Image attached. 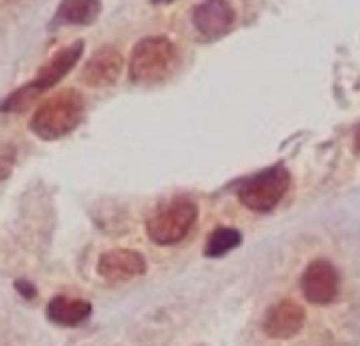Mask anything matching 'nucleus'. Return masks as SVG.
<instances>
[{
    "mask_svg": "<svg viewBox=\"0 0 360 346\" xmlns=\"http://www.w3.org/2000/svg\"><path fill=\"white\" fill-rule=\"evenodd\" d=\"M84 116L82 95L74 89H65L49 97L32 116L30 129L42 140H57L78 127Z\"/></svg>",
    "mask_w": 360,
    "mask_h": 346,
    "instance_id": "1",
    "label": "nucleus"
},
{
    "mask_svg": "<svg viewBox=\"0 0 360 346\" xmlns=\"http://www.w3.org/2000/svg\"><path fill=\"white\" fill-rule=\"evenodd\" d=\"M177 66V49L167 36L141 38L129 59V76L137 85H156L171 76Z\"/></svg>",
    "mask_w": 360,
    "mask_h": 346,
    "instance_id": "2",
    "label": "nucleus"
},
{
    "mask_svg": "<svg viewBox=\"0 0 360 346\" xmlns=\"http://www.w3.org/2000/svg\"><path fill=\"white\" fill-rule=\"evenodd\" d=\"M198 218L196 203L190 199H173L158 207L146 222L148 239L156 245H175L188 237Z\"/></svg>",
    "mask_w": 360,
    "mask_h": 346,
    "instance_id": "3",
    "label": "nucleus"
},
{
    "mask_svg": "<svg viewBox=\"0 0 360 346\" xmlns=\"http://www.w3.org/2000/svg\"><path fill=\"white\" fill-rule=\"evenodd\" d=\"M289 186H291L289 171L283 165H276L247 180L238 190V199L247 209L257 214H268L283 201Z\"/></svg>",
    "mask_w": 360,
    "mask_h": 346,
    "instance_id": "4",
    "label": "nucleus"
},
{
    "mask_svg": "<svg viewBox=\"0 0 360 346\" xmlns=\"http://www.w3.org/2000/svg\"><path fill=\"white\" fill-rule=\"evenodd\" d=\"M340 283H342V279H340L338 268L329 260L319 258L312 264H308V268L304 271L300 288L310 304L327 307L338 298Z\"/></svg>",
    "mask_w": 360,
    "mask_h": 346,
    "instance_id": "5",
    "label": "nucleus"
},
{
    "mask_svg": "<svg viewBox=\"0 0 360 346\" xmlns=\"http://www.w3.org/2000/svg\"><path fill=\"white\" fill-rule=\"evenodd\" d=\"M194 27L205 38H221L236 21V11L230 0H202L192 13Z\"/></svg>",
    "mask_w": 360,
    "mask_h": 346,
    "instance_id": "6",
    "label": "nucleus"
},
{
    "mask_svg": "<svg viewBox=\"0 0 360 346\" xmlns=\"http://www.w3.org/2000/svg\"><path fill=\"white\" fill-rule=\"evenodd\" d=\"M122 66H124V59H122L120 51L105 44L89 57V61L84 63V68L80 72V80L93 89L110 87L118 80Z\"/></svg>",
    "mask_w": 360,
    "mask_h": 346,
    "instance_id": "7",
    "label": "nucleus"
},
{
    "mask_svg": "<svg viewBox=\"0 0 360 346\" xmlns=\"http://www.w3.org/2000/svg\"><path fill=\"white\" fill-rule=\"evenodd\" d=\"M306 323V313L300 304L291 300H281L278 304L270 307L262 321V330L272 340H289L302 332Z\"/></svg>",
    "mask_w": 360,
    "mask_h": 346,
    "instance_id": "8",
    "label": "nucleus"
},
{
    "mask_svg": "<svg viewBox=\"0 0 360 346\" xmlns=\"http://www.w3.org/2000/svg\"><path fill=\"white\" fill-rule=\"evenodd\" d=\"M82 51H84V42H82V40H76V42L63 47L61 51H57V53L40 68V72L36 74V78H34V82H32L30 89L42 91V89H49V87L57 85V82H59V80L78 63Z\"/></svg>",
    "mask_w": 360,
    "mask_h": 346,
    "instance_id": "9",
    "label": "nucleus"
},
{
    "mask_svg": "<svg viewBox=\"0 0 360 346\" xmlns=\"http://www.w3.org/2000/svg\"><path fill=\"white\" fill-rule=\"evenodd\" d=\"M97 273L103 279H112V281L133 279V277L146 273V260L137 252L114 249V252H108L101 256V260L97 264Z\"/></svg>",
    "mask_w": 360,
    "mask_h": 346,
    "instance_id": "10",
    "label": "nucleus"
},
{
    "mask_svg": "<svg viewBox=\"0 0 360 346\" xmlns=\"http://www.w3.org/2000/svg\"><path fill=\"white\" fill-rule=\"evenodd\" d=\"M101 13L99 0H63L57 11V21L74 23V25H89Z\"/></svg>",
    "mask_w": 360,
    "mask_h": 346,
    "instance_id": "11",
    "label": "nucleus"
},
{
    "mask_svg": "<svg viewBox=\"0 0 360 346\" xmlns=\"http://www.w3.org/2000/svg\"><path fill=\"white\" fill-rule=\"evenodd\" d=\"M240 241H243V235L236 228H217L207 239L205 256H209V258H221V256L230 254L232 249H236L240 245Z\"/></svg>",
    "mask_w": 360,
    "mask_h": 346,
    "instance_id": "12",
    "label": "nucleus"
},
{
    "mask_svg": "<svg viewBox=\"0 0 360 346\" xmlns=\"http://www.w3.org/2000/svg\"><path fill=\"white\" fill-rule=\"evenodd\" d=\"M49 315H51V319L57 321V323L74 326V323L82 321V319L89 315V307L82 304V302H70V300L57 298V300L51 304Z\"/></svg>",
    "mask_w": 360,
    "mask_h": 346,
    "instance_id": "13",
    "label": "nucleus"
},
{
    "mask_svg": "<svg viewBox=\"0 0 360 346\" xmlns=\"http://www.w3.org/2000/svg\"><path fill=\"white\" fill-rule=\"evenodd\" d=\"M354 150H356V154L360 156V127L359 131H356V137H354Z\"/></svg>",
    "mask_w": 360,
    "mask_h": 346,
    "instance_id": "14",
    "label": "nucleus"
},
{
    "mask_svg": "<svg viewBox=\"0 0 360 346\" xmlns=\"http://www.w3.org/2000/svg\"><path fill=\"white\" fill-rule=\"evenodd\" d=\"M156 2H171V0H156Z\"/></svg>",
    "mask_w": 360,
    "mask_h": 346,
    "instance_id": "15",
    "label": "nucleus"
},
{
    "mask_svg": "<svg viewBox=\"0 0 360 346\" xmlns=\"http://www.w3.org/2000/svg\"><path fill=\"white\" fill-rule=\"evenodd\" d=\"M0 346H6V345H0Z\"/></svg>",
    "mask_w": 360,
    "mask_h": 346,
    "instance_id": "16",
    "label": "nucleus"
}]
</instances>
